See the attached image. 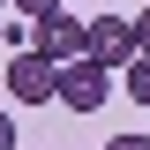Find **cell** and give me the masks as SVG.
<instances>
[{
    "instance_id": "6da1fadb",
    "label": "cell",
    "mask_w": 150,
    "mask_h": 150,
    "mask_svg": "<svg viewBox=\"0 0 150 150\" xmlns=\"http://www.w3.org/2000/svg\"><path fill=\"white\" fill-rule=\"evenodd\" d=\"M23 53L53 60V68H68V60H83V15H45V23H23Z\"/></svg>"
},
{
    "instance_id": "7a4b0ae2",
    "label": "cell",
    "mask_w": 150,
    "mask_h": 150,
    "mask_svg": "<svg viewBox=\"0 0 150 150\" xmlns=\"http://www.w3.org/2000/svg\"><path fill=\"white\" fill-rule=\"evenodd\" d=\"M105 98H112V75H105V68H90V60L53 68V105H68V112H98Z\"/></svg>"
},
{
    "instance_id": "3957f363",
    "label": "cell",
    "mask_w": 150,
    "mask_h": 150,
    "mask_svg": "<svg viewBox=\"0 0 150 150\" xmlns=\"http://www.w3.org/2000/svg\"><path fill=\"white\" fill-rule=\"evenodd\" d=\"M83 60H90V68H128L135 60V38H128V15H90L83 23Z\"/></svg>"
},
{
    "instance_id": "277c9868",
    "label": "cell",
    "mask_w": 150,
    "mask_h": 150,
    "mask_svg": "<svg viewBox=\"0 0 150 150\" xmlns=\"http://www.w3.org/2000/svg\"><path fill=\"white\" fill-rule=\"evenodd\" d=\"M8 98H15V105H53V60L15 53L8 60Z\"/></svg>"
},
{
    "instance_id": "5b68a950",
    "label": "cell",
    "mask_w": 150,
    "mask_h": 150,
    "mask_svg": "<svg viewBox=\"0 0 150 150\" xmlns=\"http://www.w3.org/2000/svg\"><path fill=\"white\" fill-rule=\"evenodd\" d=\"M120 90H128V98H135V105H143V112H150V53H135V60H128V68H120Z\"/></svg>"
},
{
    "instance_id": "8992f818",
    "label": "cell",
    "mask_w": 150,
    "mask_h": 150,
    "mask_svg": "<svg viewBox=\"0 0 150 150\" xmlns=\"http://www.w3.org/2000/svg\"><path fill=\"white\" fill-rule=\"evenodd\" d=\"M8 8H15L23 23H45V15H60V0H8Z\"/></svg>"
},
{
    "instance_id": "52a82bcc",
    "label": "cell",
    "mask_w": 150,
    "mask_h": 150,
    "mask_svg": "<svg viewBox=\"0 0 150 150\" xmlns=\"http://www.w3.org/2000/svg\"><path fill=\"white\" fill-rule=\"evenodd\" d=\"M128 38H135V53H150V8H143L135 23H128Z\"/></svg>"
},
{
    "instance_id": "ba28073f",
    "label": "cell",
    "mask_w": 150,
    "mask_h": 150,
    "mask_svg": "<svg viewBox=\"0 0 150 150\" xmlns=\"http://www.w3.org/2000/svg\"><path fill=\"white\" fill-rule=\"evenodd\" d=\"M105 150H150V135H112Z\"/></svg>"
},
{
    "instance_id": "9c48e42d",
    "label": "cell",
    "mask_w": 150,
    "mask_h": 150,
    "mask_svg": "<svg viewBox=\"0 0 150 150\" xmlns=\"http://www.w3.org/2000/svg\"><path fill=\"white\" fill-rule=\"evenodd\" d=\"M0 150H15V112H0Z\"/></svg>"
},
{
    "instance_id": "30bf717a",
    "label": "cell",
    "mask_w": 150,
    "mask_h": 150,
    "mask_svg": "<svg viewBox=\"0 0 150 150\" xmlns=\"http://www.w3.org/2000/svg\"><path fill=\"white\" fill-rule=\"evenodd\" d=\"M0 8H8V0H0Z\"/></svg>"
}]
</instances>
